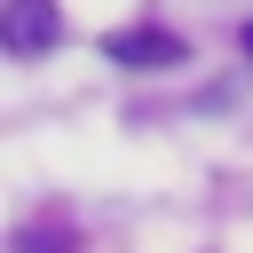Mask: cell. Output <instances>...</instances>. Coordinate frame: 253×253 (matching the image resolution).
Returning a JSON list of instances; mask_svg holds the SVG:
<instances>
[{
  "label": "cell",
  "instance_id": "cell-2",
  "mask_svg": "<svg viewBox=\"0 0 253 253\" xmlns=\"http://www.w3.org/2000/svg\"><path fill=\"white\" fill-rule=\"evenodd\" d=\"M103 55H111V63H126V71H166V63H190V47H182L174 32H158V24H126V32H111V40H103Z\"/></svg>",
  "mask_w": 253,
  "mask_h": 253
},
{
  "label": "cell",
  "instance_id": "cell-4",
  "mask_svg": "<svg viewBox=\"0 0 253 253\" xmlns=\"http://www.w3.org/2000/svg\"><path fill=\"white\" fill-rule=\"evenodd\" d=\"M237 47H245V63H253V24H245V32H237Z\"/></svg>",
  "mask_w": 253,
  "mask_h": 253
},
{
  "label": "cell",
  "instance_id": "cell-3",
  "mask_svg": "<svg viewBox=\"0 0 253 253\" xmlns=\"http://www.w3.org/2000/svg\"><path fill=\"white\" fill-rule=\"evenodd\" d=\"M24 253H71V237H47V229H32V237H24Z\"/></svg>",
  "mask_w": 253,
  "mask_h": 253
},
{
  "label": "cell",
  "instance_id": "cell-1",
  "mask_svg": "<svg viewBox=\"0 0 253 253\" xmlns=\"http://www.w3.org/2000/svg\"><path fill=\"white\" fill-rule=\"evenodd\" d=\"M63 40V8L55 0H0V47L8 55H47Z\"/></svg>",
  "mask_w": 253,
  "mask_h": 253
}]
</instances>
